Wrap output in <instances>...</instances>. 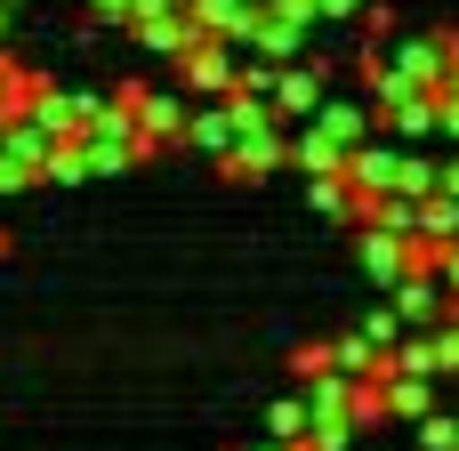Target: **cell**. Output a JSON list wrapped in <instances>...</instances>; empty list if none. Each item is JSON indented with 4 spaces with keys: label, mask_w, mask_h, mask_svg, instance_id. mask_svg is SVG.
Returning <instances> with one entry per match:
<instances>
[{
    "label": "cell",
    "mask_w": 459,
    "mask_h": 451,
    "mask_svg": "<svg viewBox=\"0 0 459 451\" xmlns=\"http://www.w3.org/2000/svg\"><path fill=\"white\" fill-rule=\"evenodd\" d=\"M315 97H323V65H315V73H290V81H282V105H290V113H315Z\"/></svg>",
    "instance_id": "5b68a950"
},
{
    "label": "cell",
    "mask_w": 459,
    "mask_h": 451,
    "mask_svg": "<svg viewBox=\"0 0 459 451\" xmlns=\"http://www.w3.org/2000/svg\"><path fill=\"white\" fill-rule=\"evenodd\" d=\"M387 412H395V420H428V412H436V379L395 371V379H387Z\"/></svg>",
    "instance_id": "7a4b0ae2"
},
{
    "label": "cell",
    "mask_w": 459,
    "mask_h": 451,
    "mask_svg": "<svg viewBox=\"0 0 459 451\" xmlns=\"http://www.w3.org/2000/svg\"><path fill=\"white\" fill-rule=\"evenodd\" d=\"M420 444L428 451H459V420L452 412H428V420H420Z\"/></svg>",
    "instance_id": "8992f818"
},
{
    "label": "cell",
    "mask_w": 459,
    "mask_h": 451,
    "mask_svg": "<svg viewBox=\"0 0 459 451\" xmlns=\"http://www.w3.org/2000/svg\"><path fill=\"white\" fill-rule=\"evenodd\" d=\"M331 363H339V347H299V355H290V379L307 387V379H323Z\"/></svg>",
    "instance_id": "52a82bcc"
},
{
    "label": "cell",
    "mask_w": 459,
    "mask_h": 451,
    "mask_svg": "<svg viewBox=\"0 0 459 451\" xmlns=\"http://www.w3.org/2000/svg\"><path fill=\"white\" fill-rule=\"evenodd\" d=\"M395 307H403V323H411V331H436V307H444L436 274H403V282H395Z\"/></svg>",
    "instance_id": "6da1fadb"
},
{
    "label": "cell",
    "mask_w": 459,
    "mask_h": 451,
    "mask_svg": "<svg viewBox=\"0 0 459 451\" xmlns=\"http://www.w3.org/2000/svg\"><path fill=\"white\" fill-rule=\"evenodd\" d=\"M315 129H323V137H339L347 153L363 145V113H355V105H323V113H315Z\"/></svg>",
    "instance_id": "277c9868"
},
{
    "label": "cell",
    "mask_w": 459,
    "mask_h": 451,
    "mask_svg": "<svg viewBox=\"0 0 459 451\" xmlns=\"http://www.w3.org/2000/svg\"><path fill=\"white\" fill-rule=\"evenodd\" d=\"M250 451H290V444H274V436H266V444H250Z\"/></svg>",
    "instance_id": "ba28073f"
},
{
    "label": "cell",
    "mask_w": 459,
    "mask_h": 451,
    "mask_svg": "<svg viewBox=\"0 0 459 451\" xmlns=\"http://www.w3.org/2000/svg\"><path fill=\"white\" fill-rule=\"evenodd\" d=\"M186 81H194V89H234V65H226V48L194 40V48H186Z\"/></svg>",
    "instance_id": "3957f363"
}]
</instances>
